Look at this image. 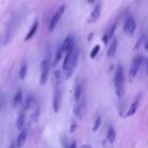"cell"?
I'll use <instances>...</instances> for the list:
<instances>
[{
  "instance_id": "obj_18",
  "label": "cell",
  "mask_w": 148,
  "mask_h": 148,
  "mask_svg": "<svg viewBox=\"0 0 148 148\" xmlns=\"http://www.w3.org/2000/svg\"><path fill=\"white\" fill-rule=\"evenodd\" d=\"M27 72H28V66L25 64H23L21 66V69H20V79L23 80L25 77V75H27Z\"/></svg>"
},
{
  "instance_id": "obj_27",
  "label": "cell",
  "mask_w": 148,
  "mask_h": 148,
  "mask_svg": "<svg viewBox=\"0 0 148 148\" xmlns=\"http://www.w3.org/2000/svg\"><path fill=\"white\" fill-rule=\"evenodd\" d=\"M10 148H14V146H10Z\"/></svg>"
},
{
  "instance_id": "obj_20",
  "label": "cell",
  "mask_w": 148,
  "mask_h": 148,
  "mask_svg": "<svg viewBox=\"0 0 148 148\" xmlns=\"http://www.w3.org/2000/svg\"><path fill=\"white\" fill-rule=\"evenodd\" d=\"M101 123H102V118L98 116V117L96 118L95 123H94V126H92V132H96V131L99 128V126H101Z\"/></svg>"
},
{
  "instance_id": "obj_17",
  "label": "cell",
  "mask_w": 148,
  "mask_h": 148,
  "mask_svg": "<svg viewBox=\"0 0 148 148\" xmlns=\"http://www.w3.org/2000/svg\"><path fill=\"white\" fill-rule=\"evenodd\" d=\"M81 84L79 83V84H76V87H75V92H74V98H75V101L76 102H80V99H81Z\"/></svg>"
},
{
  "instance_id": "obj_25",
  "label": "cell",
  "mask_w": 148,
  "mask_h": 148,
  "mask_svg": "<svg viewBox=\"0 0 148 148\" xmlns=\"http://www.w3.org/2000/svg\"><path fill=\"white\" fill-rule=\"evenodd\" d=\"M68 148H76V143H75V142H73V143H72V145H71Z\"/></svg>"
},
{
  "instance_id": "obj_19",
  "label": "cell",
  "mask_w": 148,
  "mask_h": 148,
  "mask_svg": "<svg viewBox=\"0 0 148 148\" xmlns=\"http://www.w3.org/2000/svg\"><path fill=\"white\" fill-rule=\"evenodd\" d=\"M99 50H101V46H99V45H95V46L92 47L91 52H90V58H91V59H94V58H95V57L98 54Z\"/></svg>"
},
{
  "instance_id": "obj_9",
  "label": "cell",
  "mask_w": 148,
  "mask_h": 148,
  "mask_svg": "<svg viewBox=\"0 0 148 148\" xmlns=\"http://www.w3.org/2000/svg\"><path fill=\"white\" fill-rule=\"evenodd\" d=\"M84 105H86V104H84V101L77 102V105H76V106H75V109H74V114H75V117H76V118L81 119V118L83 117L84 109H86V106H84Z\"/></svg>"
},
{
  "instance_id": "obj_24",
  "label": "cell",
  "mask_w": 148,
  "mask_h": 148,
  "mask_svg": "<svg viewBox=\"0 0 148 148\" xmlns=\"http://www.w3.org/2000/svg\"><path fill=\"white\" fill-rule=\"evenodd\" d=\"M81 148H92V147H91L90 145H82Z\"/></svg>"
},
{
  "instance_id": "obj_4",
  "label": "cell",
  "mask_w": 148,
  "mask_h": 148,
  "mask_svg": "<svg viewBox=\"0 0 148 148\" xmlns=\"http://www.w3.org/2000/svg\"><path fill=\"white\" fill-rule=\"evenodd\" d=\"M135 27H136V24H135L134 18L130 16V17H127L126 21H125V24H124V32H125L126 35H128V36H132L133 32H134V30H135Z\"/></svg>"
},
{
  "instance_id": "obj_23",
  "label": "cell",
  "mask_w": 148,
  "mask_h": 148,
  "mask_svg": "<svg viewBox=\"0 0 148 148\" xmlns=\"http://www.w3.org/2000/svg\"><path fill=\"white\" fill-rule=\"evenodd\" d=\"M143 47H145V50L148 52V37L146 38V40H145V43H143Z\"/></svg>"
},
{
  "instance_id": "obj_21",
  "label": "cell",
  "mask_w": 148,
  "mask_h": 148,
  "mask_svg": "<svg viewBox=\"0 0 148 148\" xmlns=\"http://www.w3.org/2000/svg\"><path fill=\"white\" fill-rule=\"evenodd\" d=\"M65 52H64V50H62V47L60 46L59 49H58V51H57V54H56V60H54V62L57 64L61 58H62V54H64Z\"/></svg>"
},
{
  "instance_id": "obj_26",
  "label": "cell",
  "mask_w": 148,
  "mask_h": 148,
  "mask_svg": "<svg viewBox=\"0 0 148 148\" xmlns=\"http://www.w3.org/2000/svg\"><path fill=\"white\" fill-rule=\"evenodd\" d=\"M147 73H148V65H147Z\"/></svg>"
},
{
  "instance_id": "obj_2",
  "label": "cell",
  "mask_w": 148,
  "mask_h": 148,
  "mask_svg": "<svg viewBox=\"0 0 148 148\" xmlns=\"http://www.w3.org/2000/svg\"><path fill=\"white\" fill-rule=\"evenodd\" d=\"M49 73H50V65L49 61L45 59L40 62V77H39V84H45L47 79H49Z\"/></svg>"
},
{
  "instance_id": "obj_14",
  "label": "cell",
  "mask_w": 148,
  "mask_h": 148,
  "mask_svg": "<svg viewBox=\"0 0 148 148\" xmlns=\"http://www.w3.org/2000/svg\"><path fill=\"white\" fill-rule=\"evenodd\" d=\"M37 28H38V21L36 20V21L34 22L32 27L30 28V30H29V32H28V35H27V37H25L24 39H25V40H29V39H31V38L34 37V35L36 34V31H37Z\"/></svg>"
},
{
  "instance_id": "obj_15",
  "label": "cell",
  "mask_w": 148,
  "mask_h": 148,
  "mask_svg": "<svg viewBox=\"0 0 148 148\" xmlns=\"http://www.w3.org/2000/svg\"><path fill=\"white\" fill-rule=\"evenodd\" d=\"M117 45H118L117 39H113L112 43H111V45H110V47H109V50H108V56H109V57H113V56L116 54Z\"/></svg>"
},
{
  "instance_id": "obj_11",
  "label": "cell",
  "mask_w": 148,
  "mask_h": 148,
  "mask_svg": "<svg viewBox=\"0 0 148 148\" xmlns=\"http://www.w3.org/2000/svg\"><path fill=\"white\" fill-rule=\"evenodd\" d=\"M99 15H101V9H99V6H96L94 8V10L91 12V15L89 17V23H94L96 22L98 18H99Z\"/></svg>"
},
{
  "instance_id": "obj_6",
  "label": "cell",
  "mask_w": 148,
  "mask_h": 148,
  "mask_svg": "<svg viewBox=\"0 0 148 148\" xmlns=\"http://www.w3.org/2000/svg\"><path fill=\"white\" fill-rule=\"evenodd\" d=\"M60 99H61L60 89H59V86H56L54 96H53V110H54V112H58L60 109Z\"/></svg>"
},
{
  "instance_id": "obj_3",
  "label": "cell",
  "mask_w": 148,
  "mask_h": 148,
  "mask_svg": "<svg viewBox=\"0 0 148 148\" xmlns=\"http://www.w3.org/2000/svg\"><path fill=\"white\" fill-rule=\"evenodd\" d=\"M64 12H65V5L60 6V7L58 8V10L56 12V14L53 15V17L51 18L50 24H49V30H50V31H53V29H54V28H56V25L58 24L59 20L61 18V16H62Z\"/></svg>"
},
{
  "instance_id": "obj_5",
  "label": "cell",
  "mask_w": 148,
  "mask_h": 148,
  "mask_svg": "<svg viewBox=\"0 0 148 148\" xmlns=\"http://www.w3.org/2000/svg\"><path fill=\"white\" fill-rule=\"evenodd\" d=\"M140 99H141V94L136 95V97H135L134 101L132 102L131 106L128 108V110H127V112H126V117H131V116H133V114L136 112V110H138V108H139V104H140Z\"/></svg>"
},
{
  "instance_id": "obj_8",
  "label": "cell",
  "mask_w": 148,
  "mask_h": 148,
  "mask_svg": "<svg viewBox=\"0 0 148 148\" xmlns=\"http://www.w3.org/2000/svg\"><path fill=\"white\" fill-rule=\"evenodd\" d=\"M141 61H142V59H141L140 57H139V58H135V59L133 60L132 66H131V68H130V77H131V79H133V77L136 76V73H138V69H139V67H140Z\"/></svg>"
},
{
  "instance_id": "obj_10",
  "label": "cell",
  "mask_w": 148,
  "mask_h": 148,
  "mask_svg": "<svg viewBox=\"0 0 148 148\" xmlns=\"http://www.w3.org/2000/svg\"><path fill=\"white\" fill-rule=\"evenodd\" d=\"M25 140H27V130L23 128V130L20 132L18 136H17V140H16V147H17V148H21V147L24 145Z\"/></svg>"
},
{
  "instance_id": "obj_16",
  "label": "cell",
  "mask_w": 148,
  "mask_h": 148,
  "mask_svg": "<svg viewBox=\"0 0 148 148\" xmlns=\"http://www.w3.org/2000/svg\"><path fill=\"white\" fill-rule=\"evenodd\" d=\"M22 99H23V97H22V91H21V90H17V92L15 94V96H14V98H13V106L16 108V106L22 102Z\"/></svg>"
},
{
  "instance_id": "obj_7",
  "label": "cell",
  "mask_w": 148,
  "mask_h": 148,
  "mask_svg": "<svg viewBox=\"0 0 148 148\" xmlns=\"http://www.w3.org/2000/svg\"><path fill=\"white\" fill-rule=\"evenodd\" d=\"M60 46L62 47V50H64L65 53H68V52H72V51L75 50V49H74V42H73V38L69 37V36L62 42V44H61Z\"/></svg>"
},
{
  "instance_id": "obj_22",
  "label": "cell",
  "mask_w": 148,
  "mask_h": 148,
  "mask_svg": "<svg viewBox=\"0 0 148 148\" xmlns=\"http://www.w3.org/2000/svg\"><path fill=\"white\" fill-rule=\"evenodd\" d=\"M109 37H110V35H109V34H105V35L103 36V42H104L105 44L109 42Z\"/></svg>"
},
{
  "instance_id": "obj_13",
  "label": "cell",
  "mask_w": 148,
  "mask_h": 148,
  "mask_svg": "<svg viewBox=\"0 0 148 148\" xmlns=\"http://www.w3.org/2000/svg\"><path fill=\"white\" fill-rule=\"evenodd\" d=\"M106 139H108L109 143H113L114 140H116V130H114L112 126H109V128H108Z\"/></svg>"
},
{
  "instance_id": "obj_1",
  "label": "cell",
  "mask_w": 148,
  "mask_h": 148,
  "mask_svg": "<svg viewBox=\"0 0 148 148\" xmlns=\"http://www.w3.org/2000/svg\"><path fill=\"white\" fill-rule=\"evenodd\" d=\"M124 82H125V79H124L123 67L118 66L116 69V73H114V89H116V94L119 98H121L124 96V91H125Z\"/></svg>"
},
{
  "instance_id": "obj_12",
  "label": "cell",
  "mask_w": 148,
  "mask_h": 148,
  "mask_svg": "<svg viewBox=\"0 0 148 148\" xmlns=\"http://www.w3.org/2000/svg\"><path fill=\"white\" fill-rule=\"evenodd\" d=\"M24 123H25V110H23L20 114H18V118L16 120V127L18 130H23V126H24Z\"/></svg>"
}]
</instances>
